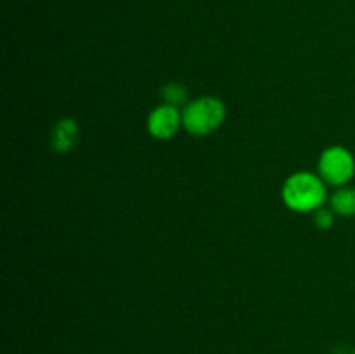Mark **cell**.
I'll use <instances>...</instances> for the list:
<instances>
[{"label": "cell", "instance_id": "cell-3", "mask_svg": "<svg viewBox=\"0 0 355 354\" xmlns=\"http://www.w3.org/2000/svg\"><path fill=\"white\" fill-rule=\"evenodd\" d=\"M318 167L322 180L333 186H343L355 174L354 155L343 146L326 148L319 156Z\"/></svg>", "mask_w": 355, "mask_h": 354}, {"label": "cell", "instance_id": "cell-7", "mask_svg": "<svg viewBox=\"0 0 355 354\" xmlns=\"http://www.w3.org/2000/svg\"><path fill=\"white\" fill-rule=\"evenodd\" d=\"M162 97L165 101V104H170V106H182L187 99V89L182 85V83L172 82L168 85H165L162 89Z\"/></svg>", "mask_w": 355, "mask_h": 354}, {"label": "cell", "instance_id": "cell-6", "mask_svg": "<svg viewBox=\"0 0 355 354\" xmlns=\"http://www.w3.org/2000/svg\"><path fill=\"white\" fill-rule=\"evenodd\" d=\"M333 212L343 217L355 215V187H340L329 200Z\"/></svg>", "mask_w": 355, "mask_h": 354}, {"label": "cell", "instance_id": "cell-8", "mask_svg": "<svg viewBox=\"0 0 355 354\" xmlns=\"http://www.w3.org/2000/svg\"><path fill=\"white\" fill-rule=\"evenodd\" d=\"M314 222L319 229H329L335 224V215L329 208H318L314 215Z\"/></svg>", "mask_w": 355, "mask_h": 354}, {"label": "cell", "instance_id": "cell-5", "mask_svg": "<svg viewBox=\"0 0 355 354\" xmlns=\"http://www.w3.org/2000/svg\"><path fill=\"white\" fill-rule=\"evenodd\" d=\"M78 141V125L73 118H62L52 132V149L55 153H68Z\"/></svg>", "mask_w": 355, "mask_h": 354}, {"label": "cell", "instance_id": "cell-1", "mask_svg": "<svg viewBox=\"0 0 355 354\" xmlns=\"http://www.w3.org/2000/svg\"><path fill=\"white\" fill-rule=\"evenodd\" d=\"M326 200L322 177L312 172H297L283 184V201L295 212H315Z\"/></svg>", "mask_w": 355, "mask_h": 354}, {"label": "cell", "instance_id": "cell-4", "mask_svg": "<svg viewBox=\"0 0 355 354\" xmlns=\"http://www.w3.org/2000/svg\"><path fill=\"white\" fill-rule=\"evenodd\" d=\"M180 124H182V115L175 106H170V104L155 108L148 117L149 134L162 141L172 139L179 132Z\"/></svg>", "mask_w": 355, "mask_h": 354}, {"label": "cell", "instance_id": "cell-2", "mask_svg": "<svg viewBox=\"0 0 355 354\" xmlns=\"http://www.w3.org/2000/svg\"><path fill=\"white\" fill-rule=\"evenodd\" d=\"M225 118V104L211 96L200 97L182 111V125L193 135H208L217 130Z\"/></svg>", "mask_w": 355, "mask_h": 354}]
</instances>
